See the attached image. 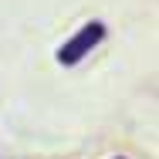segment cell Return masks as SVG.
Here are the masks:
<instances>
[{"label":"cell","mask_w":159,"mask_h":159,"mask_svg":"<svg viewBox=\"0 0 159 159\" xmlns=\"http://www.w3.org/2000/svg\"><path fill=\"white\" fill-rule=\"evenodd\" d=\"M105 34H108V27H105L102 20H88L81 31H75V34L61 44V48H58V54H54V58H58V64H61V68H75L81 58H88L98 44L105 41Z\"/></svg>","instance_id":"1"},{"label":"cell","mask_w":159,"mask_h":159,"mask_svg":"<svg viewBox=\"0 0 159 159\" xmlns=\"http://www.w3.org/2000/svg\"><path fill=\"white\" fill-rule=\"evenodd\" d=\"M115 159H125V156H115Z\"/></svg>","instance_id":"2"}]
</instances>
